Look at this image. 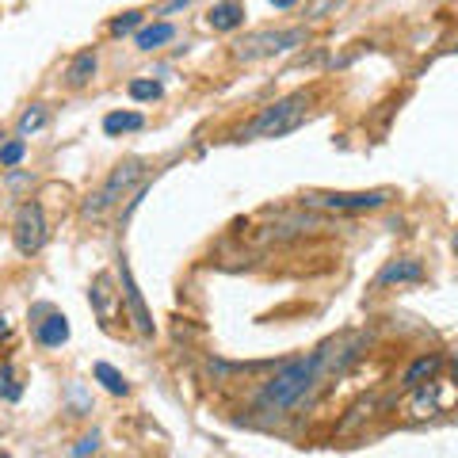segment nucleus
<instances>
[{
	"mask_svg": "<svg viewBox=\"0 0 458 458\" xmlns=\"http://www.w3.org/2000/svg\"><path fill=\"white\" fill-rule=\"evenodd\" d=\"M12 241L23 256H35L42 245H47V214H42L38 203H23L16 214V225H12Z\"/></svg>",
	"mask_w": 458,
	"mask_h": 458,
	"instance_id": "obj_5",
	"label": "nucleus"
},
{
	"mask_svg": "<svg viewBox=\"0 0 458 458\" xmlns=\"http://www.w3.org/2000/svg\"><path fill=\"white\" fill-rule=\"evenodd\" d=\"M306 111H310V92H291L256 114L245 131H241V138H283V134H291L294 126H302Z\"/></svg>",
	"mask_w": 458,
	"mask_h": 458,
	"instance_id": "obj_2",
	"label": "nucleus"
},
{
	"mask_svg": "<svg viewBox=\"0 0 458 458\" xmlns=\"http://www.w3.org/2000/svg\"><path fill=\"white\" fill-rule=\"evenodd\" d=\"M271 4H276V8H283V12H286V8H294L298 0H271Z\"/></svg>",
	"mask_w": 458,
	"mask_h": 458,
	"instance_id": "obj_26",
	"label": "nucleus"
},
{
	"mask_svg": "<svg viewBox=\"0 0 458 458\" xmlns=\"http://www.w3.org/2000/svg\"><path fill=\"white\" fill-rule=\"evenodd\" d=\"M207 23L214 31H237V27L245 23V4H241V0H218V4L210 8Z\"/></svg>",
	"mask_w": 458,
	"mask_h": 458,
	"instance_id": "obj_11",
	"label": "nucleus"
},
{
	"mask_svg": "<svg viewBox=\"0 0 458 458\" xmlns=\"http://www.w3.org/2000/svg\"><path fill=\"white\" fill-rule=\"evenodd\" d=\"M310 207H325V210H378L390 203V191H318L306 199Z\"/></svg>",
	"mask_w": 458,
	"mask_h": 458,
	"instance_id": "obj_6",
	"label": "nucleus"
},
{
	"mask_svg": "<svg viewBox=\"0 0 458 458\" xmlns=\"http://www.w3.org/2000/svg\"><path fill=\"white\" fill-rule=\"evenodd\" d=\"M96 65H99V57H96V50H81L73 62H69V69H65V81H69V89H84L92 77H96Z\"/></svg>",
	"mask_w": 458,
	"mask_h": 458,
	"instance_id": "obj_14",
	"label": "nucleus"
},
{
	"mask_svg": "<svg viewBox=\"0 0 458 458\" xmlns=\"http://www.w3.org/2000/svg\"><path fill=\"white\" fill-rule=\"evenodd\" d=\"M8 336H12V321L4 318V313H0V344H4Z\"/></svg>",
	"mask_w": 458,
	"mask_h": 458,
	"instance_id": "obj_25",
	"label": "nucleus"
},
{
	"mask_svg": "<svg viewBox=\"0 0 458 458\" xmlns=\"http://www.w3.org/2000/svg\"><path fill=\"white\" fill-rule=\"evenodd\" d=\"M306 42V27H286V31H260L252 35L249 42H241V57H271L283 50H294Z\"/></svg>",
	"mask_w": 458,
	"mask_h": 458,
	"instance_id": "obj_7",
	"label": "nucleus"
},
{
	"mask_svg": "<svg viewBox=\"0 0 458 458\" xmlns=\"http://www.w3.org/2000/svg\"><path fill=\"white\" fill-rule=\"evenodd\" d=\"M0 397L12 401V405H16V401L23 397V386H20L16 367H12V363H0Z\"/></svg>",
	"mask_w": 458,
	"mask_h": 458,
	"instance_id": "obj_19",
	"label": "nucleus"
},
{
	"mask_svg": "<svg viewBox=\"0 0 458 458\" xmlns=\"http://www.w3.org/2000/svg\"><path fill=\"white\" fill-rule=\"evenodd\" d=\"M424 279V264L412 260V256H401V260H390L382 271L375 286H405V283H420Z\"/></svg>",
	"mask_w": 458,
	"mask_h": 458,
	"instance_id": "obj_10",
	"label": "nucleus"
},
{
	"mask_svg": "<svg viewBox=\"0 0 458 458\" xmlns=\"http://www.w3.org/2000/svg\"><path fill=\"white\" fill-rule=\"evenodd\" d=\"M325 360H328L325 352H313V355H306V360L283 363L276 375L264 382V390L256 394V405H260L264 412H291V409H298L310 397L313 386H318Z\"/></svg>",
	"mask_w": 458,
	"mask_h": 458,
	"instance_id": "obj_1",
	"label": "nucleus"
},
{
	"mask_svg": "<svg viewBox=\"0 0 458 458\" xmlns=\"http://www.w3.org/2000/svg\"><path fill=\"white\" fill-rule=\"evenodd\" d=\"M47 119H50V114H47V107H42V104L27 107V111L20 114V123H16V134H20V138L35 134V131H42V126H47Z\"/></svg>",
	"mask_w": 458,
	"mask_h": 458,
	"instance_id": "obj_18",
	"label": "nucleus"
},
{
	"mask_svg": "<svg viewBox=\"0 0 458 458\" xmlns=\"http://www.w3.org/2000/svg\"><path fill=\"white\" fill-rule=\"evenodd\" d=\"M0 138H4V134H0Z\"/></svg>",
	"mask_w": 458,
	"mask_h": 458,
	"instance_id": "obj_28",
	"label": "nucleus"
},
{
	"mask_svg": "<svg viewBox=\"0 0 458 458\" xmlns=\"http://www.w3.org/2000/svg\"><path fill=\"white\" fill-rule=\"evenodd\" d=\"M89 302H92V313H96V321L111 328L114 321L123 318V291H114V283L107 271H99V276L92 279V291H89Z\"/></svg>",
	"mask_w": 458,
	"mask_h": 458,
	"instance_id": "obj_8",
	"label": "nucleus"
},
{
	"mask_svg": "<svg viewBox=\"0 0 458 458\" xmlns=\"http://www.w3.org/2000/svg\"><path fill=\"white\" fill-rule=\"evenodd\" d=\"M35 336H38L42 348H62V344L69 340V318L65 313H50L47 321H38Z\"/></svg>",
	"mask_w": 458,
	"mask_h": 458,
	"instance_id": "obj_13",
	"label": "nucleus"
},
{
	"mask_svg": "<svg viewBox=\"0 0 458 458\" xmlns=\"http://www.w3.org/2000/svg\"><path fill=\"white\" fill-rule=\"evenodd\" d=\"M146 126V114L138 111H111L104 119V134L107 138H119V134H131V131H141Z\"/></svg>",
	"mask_w": 458,
	"mask_h": 458,
	"instance_id": "obj_16",
	"label": "nucleus"
},
{
	"mask_svg": "<svg viewBox=\"0 0 458 458\" xmlns=\"http://www.w3.org/2000/svg\"><path fill=\"white\" fill-rule=\"evenodd\" d=\"M0 458H8V451H0Z\"/></svg>",
	"mask_w": 458,
	"mask_h": 458,
	"instance_id": "obj_27",
	"label": "nucleus"
},
{
	"mask_svg": "<svg viewBox=\"0 0 458 458\" xmlns=\"http://www.w3.org/2000/svg\"><path fill=\"white\" fill-rule=\"evenodd\" d=\"M172 38H176V27H172L168 20H157L149 27H141L138 38H134V47L138 50H161L165 42H172Z\"/></svg>",
	"mask_w": 458,
	"mask_h": 458,
	"instance_id": "obj_15",
	"label": "nucleus"
},
{
	"mask_svg": "<svg viewBox=\"0 0 458 458\" xmlns=\"http://www.w3.org/2000/svg\"><path fill=\"white\" fill-rule=\"evenodd\" d=\"M191 0H165L161 8H157V16H168V12H176V8H188Z\"/></svg>",
	"mask_w": 458,
	"mask_h": 458,
	"instance_id": "obj_24",
	"label": "nucleus"
},
{
	"mask_svg": "<svg viewBox=\"0 0 458 458\" xmlns=\"http://www.w3.org/2000/svg\"><path fill=\"white\" fill-rule=\"evenodd\" d=\"M141 176H146V165H141V161H126V165H119V168H114L111 176L104 180V188L92 191L89 199H84L81 214H84V218H99V214L111 210L114 203H119V199L134 188V180H141Z\"/></svg>",
	"mask_w": 458,
	"mask_h": 458,
	"instance_id": "obj_3",
	"label": "nucleus"
},
{
	"mask_svg": "<svg viewBox=\"0 0 458 458\" xmlns=\"http://www.w3.org/2000/svg\"><path fill=\"white\" fill-rule=\"evenodd\" d=\"M138 23H141V12H123V16L111 20V35H126V31H134Z\"/></svg>",
	"mask_w": 458,
	"mask_h": 458,
	"instance_id": "obj_22",
	"label": "nucleus"
},
{
	"mask_svg": "<svg viewBox=\"0 0 458 458\" xmlns=\"http://www.w3.org/2000/svg\"><path fill=\"white\" fill-rule=\"evenodd\" d=\"M119 279H123V302H126V310H131V321H134V328H138L141 336H153V333H157L153 313H149L146 298H141V291H138L134 271H131V264H126V256H119Z\"/></svg>",
	"mask_w": 458,
	"mask_h": 458,
	"instance_id": "obj_9",
	"label": "nucleus"
},
{
	"mask_svg": "<svg viewBox=\"0 0 458 458\" xmlns=\"http://www.w3.org/2000/svg\"><path fill=\"white\" fill-rule=\"evenodd\" d=\"M126 92H131V99H138V104H153V99H161V84H157V81H131V84H126Z\"/></svg>",
	"mask_w": 458,
	"mask_h": 458,
	"instance_id": "obj_20",
	"label": "nucleus"
},
{
	"mask_svg": "<svg viewBox=\"0 0 458 458\" xmlns=\"http://www.w3.org/2000/svg\"><path fill=\"white\" fill-rule=\"evenodd\" d=\"M92 375H96V382H104V390L114 394V397H126V394H131V382H126L123 370H114L111 363H96Z\"/></svg>",
	"mask_w": 458,
	"mask_h": 458,
	"instance_id": "obj_17",
	"label": "nucleus"
},
{
	"mask_svg": "<svg viewBox=\"0 0 458 458\" xmlns=\"http://www.w3.org/2000/svg\"><path fill=\"white\" fill-rule=\"evenodd\" d=\"M96 451H99V432L84 436V439L77 443V447H73V454H77V458H89V454H96Z\"/></svg>",
	"mask_w": 458,
	"mask_h": 458,
	"instance_id": "obj_23",
	"label": "nucleus"
},
{
	"mask_svg": "<svg viewBox=\"0 0 458 458\" xmlns=\"http://www.w3.org/2000/svg\"><path fill=\"white\" fill-rule=\"evenodd\" d=\"M439 367H443V360L439 355H417V360L409 363V370H405V390H420V386H428L432 378H439Z\"/></svg>",
	"mask_w": 458,
	"mask_h": 458,
	"instance_id": "obj_12",
	"label": "nucleus"
},
{
	"mask_svg": "<svg viewBox=\"0 0 458 458\" xmlns=\"http://www.w3.org/2000/svg\"><path fill=\"white\" fill-rule=\"evenodd\" d=\"M23 157H27V141H23V138L0 141V168H16Z\"/></svg>",
	"mask_w": 458,
	"mask_h": 458,
	"instance_id": "obj_21",
	"label": "nucleus"
},
{
	"mask_svg": "<svg viewBox=\"0 0 458 458\" xmlns=\"http://www.w3.org/2000/svg\"><path fill=\"white\" fill-rule=\"evenodd\" d=\"M409 417H436V412H447L458 401V382L454 378H432L420 390H409Z\"/></svg>",
	"mask_w": 458,
	"mask_h": 458,
	"instance_id": "obj_4",
	"label": "nucleus"
}]
</instances>
